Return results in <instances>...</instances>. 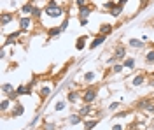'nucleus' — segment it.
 <instances>
[{
    "label": "nucleus",
    "instance_id": "obj_1",
    "mask_svg": "<svg viewBox=\"0 0 154 130\" xmlns=\"http://www.w3.org/2000/svg\"><path fill=\"white\" fill-rule=\"evenodd\" d=\"M96 99V88H88V90L82 91V102L84 104H91L95 102Z\"/></svg>",
    "mask_w": 154,
    "mask_h": 130
},
{
    "label": "nucleus",
    "instance_id": "obj_2",
    "mask_svg": "<svg viewBox=\"0 0 154 130\" xmlns=\"http://www.w3.org/2000/svg\"><path fill=\"white\" fill-rule=\"evenodd\" d=\"M46 14L51 16V18H60V16L63 14V9H61L60 5H48V7H46Z\"/></svg>",
    "mask_w": 154,
    "mask_h": 130
},
{
    "label": "nucleus",
    "instance_id": "obj_3",
    "mask_svg": "<svg viewBox=\"0 0 154 130\" xmlns=\"http://www.w3.org/2000/svg\"><path fill=\"white\" fill-rule=\"evenodd\" d=\"M114 56L117 58V62L125 60V56H126V48L123 46V44H117V46H116V49H114Z\"/></svg>",
    "mask_w": 154,
    "mask_h": 130
},
{
    "label": "nucleus",
    "instance_id": "obj_4",
    "mask_svg": "<svg viewBox=\"0 0 154 130\" xmlns=\"http://www.w3.org/2000/svg\"><path fill=\"white\" fill-rule=\"evenodd\" d=\"M32 27V20L30 18H19V30L21 32H28Z\"/></svg>",
    "mask_w": 154,
    "mask_h": 130
},
{
    "label": "nucleus",
    "instance_id": "obj_5",
    "mask_svg": "<svg viewBox=\"0 0 154 130\" xmlns=\"http://www.w3.org/2000/svg\"><path fill=\"white\" fill-rule=\"evenodd\" d=\"M103 42H105V35H103V33H100V35H96L95 39H93V42H91V46H89V48H91V49H95V48H98V46H102Z\"/></svg>",
    "mask_w": 154,
    "mask_h": 130
},
{
    "label": "nucleus",
    "instance_id": "obj_6",
    "mask_svg": "<svg viewBox=\"0 0 154 130\" xmlns=\"http://www.w3.org/2000/svg\"><path fill=\"white\" fill-rule=\"evenodd\" d=\"M86 35H82V37H79V39H77V44H75V49H84V46H86V44H84V42H86Z\"/></svg>",
    "mask_w": 154,
    "mask_h": 130
},
{
    "label": "nucleus",
    "instance_id": "obj_7",
    "mask_svg": "<svg viewBox=\"0 0 154 130\" xmlns=\"http://www.w3.org/2000/svg\"><path fill=\"white\" fill-rule=\"evenodd\" d=\"M12 18H14V14H9V12H4V14H2V25L5 27L7 23H11V21H12Z\"/></svg>",
    "mask_w": 154,
    "mask_h": 130
},
{
    "label": "nucleus",
    "instance_id": "obj_8",
    "mask_svg": "<svg viewBox=\"0 0 154 130\" xmlns=\"http://www.w3.org/2000/svg\"><path fill=\"white\" fill-rule=\"evenodd\" d=\"M89 12H91V7H88V5L81 7V11H79V16H81V20H82V18H88V16H89Z\"/></svg>",
    "mask_w": 154,
    "mask_h": 130
},
{
    "label": "nucleus",
    "instance_id": "obj_9",
    "mask_svg": "<svg viewBox=\"0 0 154 130\" xmlns=\"http://www.w3.org/2000/svg\"><path fill=\"white\" fill-rule=\"evenodd\" d=\"M112 28H114L112 25H107V23H103V25L100 27V33H103V35H107V33H110V32H112Z\"/></svg>",
    "mask_w": 154,
    "mask_h": 130
},
{
    "label": "nucleus",
    "instance_id": "obj_10",
    "mask_svg": "<svg viewBox=\"0 0 154 130\" xmlns=\"http://www.w3.org/2000/svg\"><path fill=\"white\" fill-rule=\"evenodd\" d=\"M81 121H82V116H81V114H74V116L68 118V123H70V125H77V123H81Z\"/></svg>",
    "mask_w": 154,
    "mask_h": 130
},
{
    "label": "nucleus",
    "instance_id": "obj_11",
    "mask_svg": "<svg viewBox=\"0 0 154 130\" xmlns=\"http://www.w3.org/2000/svg\"><path fill=\"white\" fill-rule=\"evenodd\" d=\"M61 27H53V28H49L48 30V33L49 35H51V37H56V35H60V33H61Z\"/></svg>",
    "mask_w": 154,
    "mask_h": 130
},
{
    "label": "nucleus",
    "instance_id": "obj_12",
    "mask_svg": "<svg viewBox=\"0 0 154 130\" xmlns=\"http://www.w3.org/2000/svg\"><path fill=\"white\" fill-rule=\"evenodd\" d=\"M152 102H151V99H144V100H140V102H137V107L138 109H145L147 106H151Z\"/></svg>",
    "mask_w": 154,
    "mask_h": 130
},
{
    "label": "nucleus",
    "instance_id": "obj_13",
    "mask_svg": "<svg viewBox=\"0 0 154 130\" xmlns=\"http://www.w3.org/2000/svg\"><path fill=\"white\" fill-rule=\"evenodd\" d=\"M145 78L142 76V74H138V76H135L133 78V86H140V84H144Z\"/></svg>",
    "mask_w": 154,
    "mask_h": 130
},
{
    "label": "nucleus",
    "instance_id": "obj_14",
    "mask_svg": "<svg viewBox=\"0 0 154 130\" xmlns=\"http://www.w3.org/2000/svg\"><path fill=\"white\" fill-rule=\"evenodd\" d=\"M32 11H33V5H32V2L25 4V5L21 7V12H23V14H32Z\"/></svg>",
    "mask_w": 154,
    "mask_h": 130
},
{
    "label": "nucleus",
    "instance_id": "obj_15",
    "mask_svg": "<svg viewBox=\"0 0 154 130\" xmlns=\"http://www.w3.org/2000/svg\"><path fill=\"white\" fill-rule=\"evenodd\" d=\"M130 46L140 49V48H144V42H142V40H138V39H130Z\"/></svg>",
    "mask_w": 154,
    "mask_h": 130
},
{
    "label": "nucleus",
    "instance_id": "obj_16",
    "mask_svg": "<svg viewBox=\"0 0 154 130\" xmlns=\"http://www.w3.org/2000/svg\"><path fill=\"white\" fill-rule=\"evenodd\" d=\"M23 111H25V107H23L21 104H16V107H14V111H12V114H14V116H21Z\"/></svg>",
    "mask_w": 154,
    "mask_h": 130
},
{
    "label": "nucleus",
    "instance_id": "obj_17",
    "mask_svg": "<svg viewBox=\"0 0 154 130\" xmlns=\"http://www.w3.org/2000/svg\"><path fill=\"white\" fill-rule=\"evenodd\" d=\"M96 123H98V121L96 120H91V121H84V128L86 130H93L96 127Z\"/></svg>",
    "mask_w": 154,
    "mask_h": 130
},
{
    "label": "nucleus",
    "instance_id": "obj_18",
    "mask_svg": "<svg viewBox=\"0 0 154 130\" xmlns=\"http://www.w3.org/2000/svg\"><path fill=\"white\" fill-rule=\"evenodd\" d=\"M145 62H147V63H154V49L147 51V55H145Z\"/></svg>",
    "mask_w": 154,
    "mask_h": 130
},
{
    "label": "nucleus",
    "instance_id": "obj_19",
    "mask_svg": "<svg viewBox=\"0 0 154 130\" xmlns=\"http://www.w3.org/2000/svg\"><path fill=\"white\" fill-rule=\"evenodd\" d=\"M19 33H21V30H19V32H14V33H11L9 37H7V40H5V46H7V44H12V40L16 39Z\"/></svg>",
    "mask_w": 154,
    "mask_h": 130
},
{
    "label": "nucleus",
    "instance_id": "obj_20",
    "mask_svg": "<svg viewBox=\"0 0 154 130\" xmlns=\"http://www.w3.org/2000/svg\"><path fill=\"white\" fill-rule=\"evenodd\" d=\"M18 97H19V93H18V91H14V90L11 91V93H7V99H9L11 102H16V100H18Z\"/></svg>",
    "mask_w": 154,
    "mask_h": 130
},
{
    "label": "nucleus",
    "instance_id": "obj_21",
    "mask_svg": "<svg viewBox=\"0 0 154 130\" xmlns=\"http://www.w3.org/2000/svg\"><path fill=\"white\" fill-rule=\"evenodd\" d=\"M121 11H123L121 5H116L114 9H112V16H114V18H119V16H121Z\"/></svg>",
    "mask_w": 154,
    "mask_h": 130
},
{
    "label": "nucleus",
    "instance_id": "obj_22",
    "mask_svg": "<svg viewBox=\"0 0 154 130\" xmlns=\"http://www.w3.org/2000/svg\"><path fill=\"white\" fill-rule=\"evenodd\" d=\"M89 111H91V107H89V104H86L84 107H81V109H79V114H81V116H86Z\"/></svg>",
    "mask_w": 154,
    "mask_h": 130
},
{
    "label": "nucleus",
    "instance_id": "obj_23",
    "mask_svg": "<svg viewBox=\"0 0 154 130\" xmlns=\"http://www.w3.org/2000/svg\"><path fill=\"white\" fill-rule=\"evenodd\" d=\"M123 65L128 67V69H131V67L135 65V60H133V58H126V60H123Z\"/></svg>",
    "mask_w": 154,
    "mask_h": 130
},
{
    "label": "nucleus",
    "instance_id": "obj_24",
    "mask_svg": "<svg viewBox=\"0 0 154 130\" xmlns=\"http://www.w3.org/2000/svg\"><path fill=\"white\" fill-rule=\"evenodd\" d=\"M2 91H4V93H11V91H12V84L4 83V84H2Z\"/></svg>",
    "mask_w": 154,
    "mask_h": 130
},
{
    "label": "nucleus",
    "instance_id": "obj_25",
    "mask_svg": "<svg viewBox=\"0 0 154 130\" xmlns=\"http://www.w3.org/2000/svg\"><path fill=\"white\" fill-rule=\"evenodd\" d=\"M9 104H11V100H9V99L2 100V106H0V109H2V113H5V111H7V107H9Z\"/></svg>",
    "mask_w": 154,
    "mask_h": 130
},
{
    "label": "nucleus",
    "instance_id": "obj_26",
    "mask_svg": "<svg viewBox=\"0 0 154 130\" xmlns=\"http://www.w3.org/2000/svg\"><path fill=\"white\" fill-rule=\"evenodd\" d=\"M77 97H79V93H77V91H70V93H68V102H75Z\"/></svg>",
    "mask_w": 154,
    "mask_h": 130
},
{
    "label": "nucleus",
    "instance_id": "obj_27",
    "mask_svg": "<svg viewBox=\"0 0 154 130\" xmlns=\"http://www.w3.org/2000/svg\"><path fill=\"white\" fill-rule=\"evenodd\" d=\"M95 72H88V74H84V81H86V83H89V81H93L95 79Z\"/></svg>",
    "mask_w": 154,
    "mask_h": 130
},
{
    "label": "nucleus",
    "instance_id": "obj_28",
    "mask_svg": "<svg viewBox=\"0 0 154 130\" xmlns=\"http://www.w3.org/2000/svg\"><path fill=\"white\" fill-rule=\"evenodd\" d=\"M123 67H125L123 63H116L114 67H112V70H114L116 74H119V72H123Z\"/></svg>",
    "mask_w": 154,
    "mask_h": 130
},
{
    "label": "nucleus",
    "instance_id": "obj_29",
    "mask_svg": "<svg viewBox=\"0 0 154 130\" xmlns=\"http://www.w3.org/2000/svg\"><path fill=\"white\" fill-rule=\"evenodd\" d=\"M32 16H33V18H40V9H38V7H33V11H32Z\"/></svg>",
    "mask_w": 154,
    "mask_h": 130
},
{
    "label": "nucleus",
    "instance_id": "obj_30",
    "mask_svg": "<svg viewBox=\"0 0 154 130\" xmlns=\"http://www.w3.org/2000/svg\"><path fill=\"white\" fill-rule=\"evenodd\" d=\"M49 91H51V90H49L48 86H44V88L40 90V97H48V95H49Z\"/></svg>",
    "mask_w": 154,
    "mask_h": 130
},
{
    "label": "nucleus",
    "instance_id": "obj_31",
    "mask_svg": "<svg viewBox=\"0 0 154 130\" xmlns=\"http://www.w3.org/2000/svg\"><path fill=\"white\" fill-rule=\"evenodd\" d=\"M63 107H65V102L61 100V102H58L56 107H54V111H63Z\"/></svg>",
    "mask_w": 154,
    "mask_h": 130
},
{
    "label": "nucleus",
    "instance_id": "obj_32",
    "mask_svg": "<svg viewBox=\"0 0 154 130\" xmlns=\"http://www.w3.org/2000/svg\"><path fill=\"white\" fill-rule=\"evenodd\" d=\"M42 130H56V125H53V123H48V125H44V128Z\"/></svg>",
    "mask_w": 154,
    "mask_h": 130
},
{
    "label": "nucleus",
    "instance_id": "obj_33",
    "mask_svg": "<svg viewBox=\"0 0 154 130\" xmlns=\"http://www.w3.org/2000/svg\"><path fill=\"white\" fill-rule=\"evenodd\" d=\"M103 7H105V9H114L116 4L112 2V0H110V2H105V5H103Z\"/></svg>",
    "mask_w": 154,
    "mask_h": 130
},
{
    "label": "nucleus",
    "instance_id": "obj_34",
    "mask_svg": "<svg viewBox=\"0 0 154 130\" xmlns=\"http://www.w3.org/2000/svg\"><path fill=\"white\" fill-rule=\"evenodd\" d=\"M145 113H149V114H152L154 113V104H151V106H147V107H145Z\"/></svg>",
    "mask_w": 154,
    "mask_h": 130
},
{
    "label": "nucleus",
    "instance_id": "obj_35",
    "mask_svg": "<svg viewBox=\"0 0 154 130\" xmlns=\"http://www.w3.org/2000/svg\"><path fill=\"white\" fill-rule=\"evenodd\" d=\"M60 27H61V30H67V27H68V18H65V20H63V23H61Z\"/></svg>",
    "mask_w": 154,
    "mask_h": 130
},
{
    "label": "nucleus",
    "instance_id": "obj_36",
    "mask_svg": "<svg viewBox=\"0 0 154 130\" xmlns=\"http://www.w3.org/2000/svg\"><path fill=\"white\" fill-rule=\"evenodd\" d=\"M75 4L79 7H84V5H86V0H75Z\"/></svg>",
    "mask_w": 154,
    "mask_h": 130
},
{
    "label": "nucleus",
    "instance_id": "obj_37",
    "mask_svg": "<svg viewBox=\"0 0 154 130\" xmlns=\"http://www.w3.org/2000/svg\"><path fill=\"white\" fill-rule=\"evenodd\" d=\"M116 107H119V102H112L110 104V109H116Z\"/></svg>",
    "mask_w": 154,
    "mask_h": 130
},
{
    "label": "nucleus",
    "instance_id": "obj_38",
    "mask_svg": "<svg viewBox=\"0 0 154 130\" xmlns=\"http://www.w3.org/2000/svg\"><path fill=\"white\" fill-rule=\"evenodd\" d=\"M81 25H82V27H86V25H88V18H82V20H81Z\"/></svg>",
    "mask_w": 154,
    "mask_h": 130
},
{
    "label": "nucleus",
    "instance_id": "obj_39",
    "mask_svg": "<svg viewBox=\"0 0 154 130\" xmlns=\"http://www.w3.org/2000/svg\"><path fill=\"white\" fill-rule=\"evenodd\" d=\"M126 2H128V0H117V5H121V7H123Z\"/></svg>",
    "mask_w": 154,
    "mask_h": 130
},
{
    "label": "nucleus",
    "instance_id": "obj_40",
    "mask_svg": "<svg viewBox=\"0 0 154 130\" xmlns=\"http://www.w3.org/2000/svg\"><path fill=\"white\" fill-rule=\"evenodd\" d=\"M112 130H123V125H114V128Z\"/></svg>",
    "mask_w": 154,
    "mask_h": 130
},
{
    "label": "nucleus",
    "instance_id": "obj_41",
    "mask_svg": "<svg viewBox=\"0 0 154 130\" xmlns=\"http://www.w3.org/2000/svg\"><path fill=\"white\" fill-rule=\"evenodd\" d=\"M48 5H58V4H56V0H49Z\"/></svg>",
    "mask_w": 154,
    "mask_h": 130
},
{
    "label": "nucleus",
    "instance_id": "obj_42",
    "mask_svg": "<svg viewBox=\"0 0 154 130\" xmlns=\"http://www.w3.org/2000/svg\"><path fill=\"white\" fill-rule=\"evenodd\" d=\"M152 28H154V25H152Z\"/></svg>",
    "mask_w": 154,
    "mask_h": 130
}]
</instances>
